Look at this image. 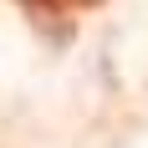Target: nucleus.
<instances>
[{"label":"nucleus","mask_w":148,"mask_h":148,"mask_svg":"<svg viewBox=\"0 0 148 148\" xmlns=\"http://www.w3.org/2000/svg\"><path fill=\"white\" fill-rule=\"evenodd\" d=\"M26 10H46V15H61V10H87V5H102V0H21Z\"/></svg>","instance_id":"1"}]
</instances>
